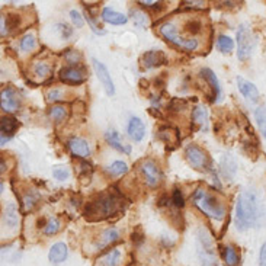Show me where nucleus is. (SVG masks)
Returning a JSON list of instances; mask_svg holds the SVG:
<instances>
[{
    "instance_id": "obj_1",
    "label": "nucleus",
    "mask_w": 266,
    "mask_h": 266,
    "mask_svg": "<svg viewBox=\"0 0 266 266\" xmlns=\"http://www.w3.org/2000/svg\"><path fill=\"white\" fill-rule=\"evenodd\" d=\"M264 217V208L255 191H243L236 204V225L240 231L258 225Z\"/></svg>"
},
{
    "instance_id": "obj_2",
    "label": "nucleus",
    "mask_w": 266,
    "mask_h": 266,
    "mask_svg": "<svg viewBox=\"0 0 266 266\" xmlns=\"http://www.w3.org/2000/svg\"><path fill=\"white\" fill-rule=\"evenodd\" d=\"M192 201L195 206L202 211L206 217L212 218V220H217V221H221L224 220L225 217V206L220 201L215 195L206 192L205 189H197L192 195Z\"/></svg>"
},
{
    "instance_id": "obj_3",
    "label": "nucleus",
    "mask_w": 266,
    "mask_h": 266,
    "mask_svg": "<svg viewBox=\"0 0 266 266\" xmlns=\"http://www.w3.org/2000/svg\"><path fill=\"white\" fill-rule=\"evenodd\" d=\"M159 34L163 37L167 42H170L172 45H175L176 48L182 50L185 53H192L195 50H198L200 42L195 38H185L182 34H179L178 28L175 23L172 22H164L159 26Z\"/></svg>"
},
{
    "instance_id": "obj_4",
    "label": "nucleus",
    "mask_w": 266,
    "mask_h": 266,
    "mask_svg": "<svg viewBox=\"0 0 266 266\" xmlns=\"http://www.w3.org/2000/svg\"><path fill=\"white\" fill-rule=\"evenodd\" d=\"M120 206L121 201L118 197H115L114 194H103L93 204H89L86 212L87 215H95L96 220H101L120 212Z\"/></svg>"
},
{
    "instance_id": "obj_5",
    "label": "nucleus",
    "mask_w": 266,
    "mask_h": 266,
    "mask_svg": "<svg viewBox=\"0 0 266 266\" xmlns=\"http://www.w3.org/2000/svg\"><path fill=\"white\" fill-rule=\"evenodd\" d=\"M236 40H237V57L240 62H246L250 59V56L253 54V50L256 47V38L255 35L252 34L249 25L242 23L237 29V35H236Z\"/></svg>"
},
{
    "instance_id": "obj_6",
    "label": "nucleus",
    "mask_w": 266,
    "mask_h": 266,
    "mask_svg": "<svg viewBox=\"0 0 266 266\" xmlns=\"http://www.w3.org/2000/svg\"><path fill=\"white\" fill-rule=\"evenodd\" d=\"M185 156H186V160L188 163L191 164L195 170H200V172H211L212 169V162L209 159V156L206 154L204 148L195 145V144H191L186 147L185 150Z\"/></svg>"
},
{
    "instance_id": "obj_7",
    "label": "nucleus",
    "mask_w": 266,
    "mask_h": 266,
    "mask_svg": "<svg viewBox=\"0 0 266 266\" xmlns=\"http://www.w3.org/2000/svg\"><path fill=\"white\" fill-rule=\"evenodd\" d=\"M198 255H200L202 266H218L215 253H214L212 239L205 230H200L198 233Z\"/></svg>"
},
{
    "instance_id": "obj_8",
    "label": "nucleus",
    "mask_w": 266,
    "mask_h": 266,
    "mask_svg": "<svg viewBox=\"0 0 266 266\" xmlns=\"http://www.w3.org/2000/svg\"><path fill=\"white\" fill-rule=\"evenodd\" d=\"M140 173L143 176L144 182L150 188H157L162 184V179H163L162 169L151 159H145V160L140 162Z\"/></svg>"
},
{
    "instance_id": "obj_9",
    "label": "nucleus",
    "mask_w": 266,
    "mask_h": 266,
    "mask_svg": "<svg viewBox=\"0 0 266 266\" xmlns=\"http://www.w3.org/2000/svg\"><path fill=\"white\" fill-rule=\"evenodd\" d=\"M59 76L62 82L77 86L86 80V70L79 66H68V67H63L59 71Z\"/></svg>"
},
{
    "instance_id": "obj_10",
    "label": "nucleus",
    "mask_w": 266,
    "mask_h": 266,
    "mask_svg": "<svg viewBox=\"0 0 266 266\" xmlns=\"http://www.w3.org/2000/svg\"><path fill=\"white\" fill-rule=\"evenodd\" d=\"M0 106L3 111L9 112V114H13L19 109L21 106V96L19 93L12 89V87H6L1 90L0 93Z\"/></svg>"
},
{
    "instance_id": "obj_11",
    "label": "nucleus",
    "mask_w": 266,
    "mask_h": 266,
    "mask_svg": "<svg viewBox=\"0 0 266 266\" xmlns=\"http://www.w3.org/2000/svg\"><path fill=\"white\" fill-rule=\"evenodd\" d=\"M93 67H95V71H96V76H98L99 82L102 83L105 92H106L109 96H112V95L115 93V84H114V80H112V77H111V74H109L106 66H105L103 63L99 62V60L93 59Z\"/></svg>"
},
{
    "instance_id": "obj_12",
    "label": "nucleus",
    "mask_w": 266,
    "mask_h": 266,
    "mask_svg": "<svg viewBox=\"0 0 266 266\" xmlns=\"http://www.w3.org/2000/svg\"><path fill=\"white\" fill-rule=\"evenodd\" d=\"M127 134L135 143H140L145 137V125L138 117H131L127 125Z\"/></svg>"
},
{
    "instance_id": "obj_13",
    "label": "nucleus",
    "mask_w": 266,
    "mask_h": 266,
    "mask_svg": "<svg viewBox=\"0 0 266 266\" xmlns=\"http://www.w3.org/2000/svg\"><path fill=\"white\" fill-rule=\"evenodd\" d=\"M167 62V59H166V54H164L163 51H154V50H151V51H147V53H144L143 57H141V66H143L144 68H154V67H160V66H163Z\"/></svg>"
},
{
    "instance_id": "obj_14",
    "label": "nucleus",
    "mask_w": 266,
    "mask_h": 266,
    "mask_svg": "<svg viewBox=\"0 0 266 266\" xmlns=\"http://www.w3.org/2000/svg\"><path fill=\"white\" fill-rule=\"evenodd\" d=\"M237 87H239V92L243 95V98H246L247 101H250V102H258L259 101V90H258V87L252 82L243 79L242 76L237 77Z\"/></svg>"
},
{
    "instance_id": "obj_15",
    "label": "nucleus",
    "mask_w": 266,
    "mask_h": 266,
    "mask_svg": "<svg viewBox=\"0 0 266 266\" xmlns=\"http://www.w3.org/2000/svg\"><path fill=\"white\" fill-rule=\"evenodd\" d=\"M67 147L68 150L71 151V154L77 156V157H82V159H86L90 156V147L86 140L83 138H79V137H71L68 141H67Z\"/></svg>"
},
{
    "instance_id": "obj_16",
    "label": "nucleus",
    "mask_w": 266,
    "mask_h": 266,
    "mask_svg": "<svg viewBox=\"0 0 266 266\" xmlns=\"http://www.w3.org/2000/svg\"><path fill=\"white\" fill-rule=\"evenodd\" d=\"M220 172H221V176H223L224 179H227V181H233V178L236 176L237 163H236V159H234L231 154H224V156L221 157Z\"/></svg>"
},
{
    "instance_id": "obj_17",
    "label": "nucleus",
    "mask_w": 266,
    "mask_h": 266,
    "mask_svg": "<svg viewBox=\"0 0 266 266\" xmlns=\"http://www.w3.org/2000/svg\"><path fill=\"white\" fill-rule=\"evenodd\" d=\"M201 77L206 80V83L209 84V87L214 92L212 101H220V98H221V86H220V82H218L215 73L211 68H202L201 70Z\"/></svg>"
},
{
    "instance_id": "obj_18",
    "label": "nucleus",
    "mask_w": 266,
    "mask_h": 266,
    "mask_svg": "<svg viewBox=\"0 0 266 266\" xmlns=\"http://www.w3.org/2000/svg\"><path fill=\"white\" fill-rule=\"evenodd\" d=\"M101 18L103 22L106 23H111V25H125L128 22V18L121 13V12H117L114 10L112 7L106 6L102 9V13H101Z\"/></svg>"
},
{
    "instance_id": "obj_19",
    "label": "nucleus",
    "mask_w": 266,
    "mask_h": 266,
    "mask_svg": "<svg viewBox=\"0 0 266 266\" xmlns=\"http://www.w3.org/2000/svg\"><path fill=\"white\" fill-rule=\"evenodd\" d=\"M105 138H106V141L112 148H115V150H118L121 153H127V154L131 153V147L123 143V140H121V137H120V134L117 131H114V130L106 131Z\"/></svg>"
},
{
    "instance_id": "obj_20",
    "label": "nucleus",
    "mask_w": 266,
    "mask_h": 266,
    "mask_svg": "<svg viewBox=\"0 0 266 266\" xmlns=\"http://www.w3.org/2000/svg\"><path fill=\"white\" fill-rule=\"evenodd\" d=\"M67 253H68L67 246L60 242V243L51 246L50 253H48V259H50L51 264H62L67 259Z\"/></svg>"
},
{
    "instance_id": "obj_21",
    "label": "nucleus",
    "mask_w": 266,
    "mask_h": 266,
    "mask_svg": "<svg viewBox=\"0 0 266 266\" xmlns=\"http://www.w3.org/2000/svg\"><path fill=\"white\" fill-rule=\"evenodd\" d=\"M118 239H120V233L115 228H106L98 237L96 246H98V249H105V247L111 246L112 243H115Z\"/></svg>"
},
{
    "instance_id": "obj_22",
    "label": "nucleus",
    "mask_w": 266,
    "mask_h": 266,
    "mask_svg": "<svg viewBox=\"0 0 266 266\" xmlns=\"http://www.w3.org/2000/svg\"><path fill=\"white\" fill-rule=\"evenodd\" d=\"M192 121L195 125H198L200 130L206 131L208 130V112L202 105H198L192 112Z\"/></svg>"
},
{
    "instance_id": "obj_23",
    "label": "nucleus",
    "mask_w": 266,
    "mask_h": 266,
    "mask_svg": "<svg viewBox=\"0 0 266 266\" xmlns=\"http://www.w3.org/2000/svg\"><path fill=\"white\" fill-rule=\"evenodd\" d=\"M18 127H19V124L12 117H3V118H0V131L3 134L9 135V137H12L15 134V131L18 130Z\"/></svg>"
},
{
    "instance_id": "obj_24",
    "label": "nucleus",
    "mask_w": 266,
    "mask_h": 266,
    "mask_svg": "<svg viewBox=\"0 0 266 266\" xmlns=\"http://www.w3.org/2000/svg\"><path fill=\"white\" fill-rule=\"evenodd\" d=\"M32 73L40 77V79H47L53 74V66L47 62H37L32 64Z\"/></svg>"
},
{
    "instance_id": "obj_25",
    "label": "nucleus",
    "mask_w": 266,
    "mask_h": 266,
    "mask_svg": "<svg viewBox=\"0 0 266 266\" xmlns=\"http://www.w3.org/2000/svg\"><path fill=\"white\" fill-rule=\"evenodd\" d=\"M121 261V250L120 249H112L108 253H105L102 259L99 261L101 266H118Z\"/></svg>"
},
{
    "instance_id": "obj_26",
    "label": "nucleus",
    "mask_w": 266,
    "mask_h": 266,
    "mask_svg": "<svg viewBox=\"0 0 266 266\" xmlns=\"http://www.w3.org/2000/svg\"><path fill=\"white\" fill-rule=\"evenodd\" d=\"M223 258H224V262L227 266L240 265V256L233 246H225L224 250H223Z\"/></svg>"
},
{
    "instance_id": "obj_27",
    "label": "nucleus",
    "mask_w": 266,
    "mask_h": 266,
    "mask_svg": "<svg viewBox=\"0 0 266 266\" xmlns=\"http://www.w3.org/2000/svg\"><path fill=\"white\" fill-rule=\"evenodd\" d=\"M128 172V166L123 160H115L114 163H111L108 166V173L114 178H120Z\"/></svg>"
},
{
    "instance_id": "obj_28",
    "label": "nucleus",
    "mask_w": 266,
    "mask_h": 266,
    "mask_svg": "<svg viewBox=\"0 0 266 266\" xmlns=\"http://www.w3.org/2000/svg\"><path fill=\"white\" fill-rule=\"evenodd\" d=\"M19 47L23 53H31L37 48V38L34 34H26L22 37L21 42H19Z\"/></svg>"
},
{
    "instance_id": "obj_29",
    "label": "nucleus",
    "mask_w": 266,
    "mask_h": 266,
    "mask_svg": "<svg viewBox=\"0 0 266 266\" xmlns=\"http://www.w3.org/2000/svg\"><path fill=\"white\" fill-rule=\"evenodd\" d=\"M50 118L56 123H63L67 118V108L63 105H54L50 109Z\"/></svg>"
},
{
    "instance_id": "obj_30",
    "label": "nucleus",
    "mask_w": 266,
    "mask_h": 266,
    "mask_svg": "<svg viewBox=\"0 0 266 266\" xmlns=\"http://www.w3.org/2000/svg\"><path fill=\"white\" fill-rule=\"evenodd\" d=\"M217 48L224 54H230L234 48V41L228 35H220L217 40Z\"/></svg>"
},
{
    "instance_id": "obj_31",
    "label": "nucleus",
    "mask_w": 266,
    "mask_h": 266,
    "mask_svg": "<svg viewBox=\"0 0 266 266\" xmlns=\"http://www.w3.org/2000/svg\"><path fill=\"white\" fill-rule=\"evenodd\" d=\"M255 118H256V123H258V127H259V131L264 134V137L266 138V106H259L255 111Z\"/></svg>"
},
{
    "instance_id": "obj_32",
    "label": "nucleus",
    "mask_w": 266,
    "mask_h": 266,
    "mask_svg": "<svg viewBox=\"0 0 266 266\" xmlns=\"http://www.w3.org/2000/svg\"><path fill=\"white\" fill-rule=\"evenodd\" d=\"M4 220H6V224L10 225V227H15V225L18 224V209H16V205H7L6 212H4Z\"/></svg>"
},
{
    "instance_id": "obj_33",
    "label": "nucleus",
    "mask_w": 266,
    "mask_h": 266,
    "mask_svg": "<svg viewBox=\"0 0 266 266\" xmlns=\"http://www.w3.org/2000/svg\"><path fill=\"white\" fill-rule=\"evenodd\" d=\"M60 228H62L60 220L53 217V218H50V220L47 221V224L44 227V233H45L47 236H54V234H57V233L60 231Z\"/></svg>"
},
{
    "instance_id": "obj_34",
    "label": "nucleus",
    "mask_w": 266,
    "mask_h": 266,
    "mask_svg": "<svg viewBox=\"0 0 266 266\" xmlns=\"http://www.w3.org/2000/svg\"><path fill=\"white\" fill-rule=\"evenodd\" d=\"M131 19L133 22L138 26V28H145L147 25H148V18H147V15L143 13L141 10H131Z\"/></svg>"
},
{
    "instance_id": "obj_35",
    "label": "nucleus",
    "mask_w": 266,
    "mask_h": 266,
    "mask_svg": "<svg viewBox=\"0 0 266 266\" xmlns=\"http://www.w3.org/2000/svg\"><path fill=\"white\" fill-rule=\"evenodd\" d=\"M185 29L192 35H198L202 31V22L200 19H191L185 23Z\"/></svg>"
},
{
    "instance_id": "obj_36",
    "label": "nucleus",
    "mask_w": 266,
    "mask_h": 266,
    "mask_svg": "<svg viewBox=\"0 0 266 266\" xmlns=\"http://www.w3.org/2000/svg\"><path fill=\"white\" fill-rule=\"evenodd\" d=\"M47 101L51 103L64 101V90L62 89H50L47 92Z\"/></svg>"
},
{
    "instance_id": "obj_37",
    "label": "nucleus",
    "mask_w": 266,
    "mask_h": 266,
    "mask_svg": "<svg viewBox=\"0 0 266 266\" xmlns=\"http://www.w3.org/2000/svg\"><path fill=\"white\" fill-rule=\"evenodd\" d=\"M159 137L163 140L164 143L167 144H175L176 141L175 140H172V137L173 138H178V135H176V133L173 131V130H170V128H164V130H162L160 133H159Z\"/></svg>"
},
{
    "instance_id": "obj_38",
    "label": "nucleus",
    "mask_w": 266,
    "mask_h": 266,
    "mask_svg": "<svg viewBox=\"0 0 266 266\" xmlns=\"http://www.w3.org/2000/svg\"><path fill=\"white\" fill-rule=\"evenodd\" d=\"M182 6L186 9H205L206 0H182Z\"/></svg>"
},
{
    "instance_id": "obj_39",
    "label": "nucleus",
    "mask_w": 266,
    "mask_h": 266,
    "mask_svg": "<svg viewBox=\"0 0 266 266\" xmlns=\"http://www.w3.org/2000/svg\"><path fill=\"white\" fill-rule=\"evenodd\" d=\"M38 200H40V195H37V194H28V195H25V200H23L25 209H26V211H31V209L37 205Z\"/></svg>"
},
{
    "instance_id": "obj_40",
    "label": "nucleus",
    "mask_w": 266,
    "mask_h": 266,
    "mask_svg": "<svg viewBox=\"0 0 266 266\" xmlns=\"http://www.w3.org/2000/svg\"><path fill=\"white\" fill-rule=\"evenodd\" d=\"M53 176H54L57 181L64 182V181H67V179L70 178V172H68V169H66V167H57V169H54Z\"/></svg>"
},
{
    "instance_id": "obj_41",
    "label": "nucleus",
    "mask_w": 266,
    "mask_h": 266,
    "mask_svg": "<svg viewBox=\"0 0 266 266\" xmlns=\"http://www.w3.org/2000/svg\"><path fill=\"white\" fill-rule=\"evenodd\" d=\"M70 19L73 22V25L77 26V28H82L83 25H84V18H83V15L79 12V10H76V9L70 10Z\"/></svg>"
},
{
    "instance_id": "obj_42",
    "label": "nucleus",
    "mask_w": 266,
    "mask_h": 266,
    "mask_svg": "<svg viewBox=\"0 0 266 266\" xmlns=\"http://www.w3.org/2000/svg\"><path fill=\"white\" fill-rule=\"evenodd\" d=\"M66 60L70 63V64H73V66H77V64H80V62H82V56L77 51H74V50H68L66 53Z\"/></svg>"
},
{
    "instance_id": "obj_43",
    "label": "nucleus",
    "mask_w": 266,
    "mask_h": 266,
    "mask_svg": "<svg viewBox=\"0 0 266 266\" xmlns=\"http://www.w3.org/2000/svg\"><path fill=\"white\" fill-rule=\"evenodd\" d=\"M9 35V29H7V23H6V13H0V37H7Z\"/></svg>"
},
{
    "instance_id": "obj_44",
    "label": "nucleus",
    "mask_w": 266,
    "mask_h": 266,
    "mask_svg": "<svg viewBox=\"0 0 266 266\" xmlns=\"http://www.w3.org/2000/svg\"><path fill=\"white\" fill-rule=\"evenodd\" d=\"M173 204L176 205L178 208H182V206H184L185 198L179 189H175V192H173Z\"/></svg>"
},
{
    "instance_id": "obj_45",
    "label": "nucleus",
    "mask_w": 266,
    "mask_h": 266,
    "mask_svg": "<svg viewBox=\"0 0 266 266\" xmlns=\"http://www.w3.org/2000/svg\"><path fill=\"white\" fill-rule=\"evenodd\" d=\"M84 18H86V19H87V22L90 23V28H92V31H93L95 34H98V35H105V31H103L101 26L95 25V22H93L92 16H90L89 13H86V16H84Z\"/></svg>"
},
{
    "instance_id": "obj_46",
    "label": "nucleus",
    "mask_w": 266,
    "mask_h": 266,
    "mask_svg": "<svg viewBox=\"0 0 266 266\" xmlns=\"http://www.w3.org/2000/svg\"><path fill=\"white\" fill-rule=\"evenodd\" d=\"M160 1L162 0H137V3L140 6H145V7H151V9H157L160 6Z\"/></svg>"
},
{
    "instance_id": "obj_47",
    "label": "nucleus",
    "mask_w": 266,
    "mask_h": 266,
    "mask_svg": "<svg viewBox=\"0 0 266 266\" xmlns=\"http://www.w3.org/2000/svg\"><path fill=\"white\" fill-rule=\"evenodd\" d=\"M59 28H60V32H62V37L63 38H70L71 35H73V29H70L67 25H64V23H60L59 25Z\"/></svg>"
},
{
    "instance_id": "obj_48",
    "label": "nucleus",
    "mask_w": 266,
    "mask_h": 266,
    "mask_svg": "<svg viewBox=\"0 0 266 266\" xmlns=\"http://www.w3.org/2000/svg\"><path fill=\"white\" fill-rule=\"evenodd\" d=\"M259 265L266 266V243L261 249V255H259Z\"/></svg>"
},
{
    "instance_id": "obj_49",
    "label": "nucleus",
    "mask_w": 266,
    "mask_h": 266,
    "mask_svg": "<svg viewBox=\"0 0 266 266\" xmlns=\"http://www.w3.org/2000/svg\"><path fill=\"white\" fill-rule=\"evenodd\" d=\"M10 140H12V137H9V135L3 134V133L0 131V145H4L6 143H9Z\"/></svg>"
},
{
    "instance_id": "obj_50",
    "label": "nucleus",
    "mask_w": 266,
    "mask_h": 266,
    "mask_svg": "<svg viewBox=\"0 0 266 266\" xmlns=\"http://www.w3.org/2000/svg\"><path fill=\"white\" fill-rule=\"evenodd\" d=\"M4 170H6V162H4V159L0 156V173L4 172Z\"/></svg>"
},
{
    "instance_id": "obj_51",
    "label": "nucleus",
    "mask_w": 266,
    "mask_h": 266,
    "mask_svg": "<svg viewBox=\"0 0 266 266\" xmlns=\"http://www.w3.org/2000/svg\"><path fill=\"white\" fill-rule=\"evenodd\" d=\"M1 191H3V185L0 184V192H1Z\"/></svg>"
}]
</instances>
